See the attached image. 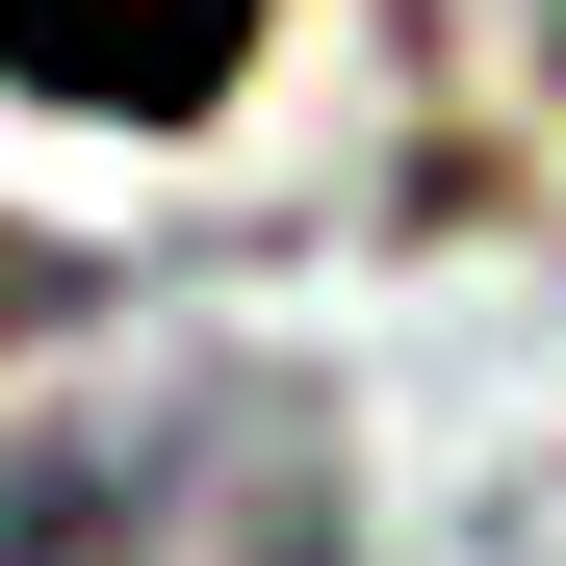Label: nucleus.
I'll use <instances>...</instances> for the list:
<instances>
[{"label":"nucleus","mask_w":566,"mask_h":566,"mask_svg":"<svg viewBox=\"0 0 566 566\" xmlns=\"http://www.w3.org/2000/svg\"><path fill=\"white\" fill-rule=\"evenodd\" d=\"M0 566H335V412L258 360L104 387L0 463Z\"/></svg>","instance_id":"1"},{"label":"nucleus","mask_w":566,"mask_h":566,"mask_svg":"<svg viewBox=\"0 0 566 566\" xmlns=\"http://www.w3.org/2000/svg\"><path fill=\"white\" fill-rule=\"evenodd\" d=\"M232 52H258V0H0V77H52V104H104V129L232 104Z\"/></svg>","instance_id":"2"}]
</instances>
